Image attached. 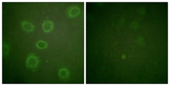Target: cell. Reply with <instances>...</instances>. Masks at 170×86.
<instances>
[{
  "mask_svg": "<svg viewBox=\"0 0 170 86\" xmlns=\"http://www.w3.org/2000/svg\"><path fill=\"white\" fill-rule=\"evenodd\" d=\"M59 78L60 79L66 80L69 77L70 73L68 70L66 68H62L59 71L58 73Z\"/></svg>",
  "mask_w": 170,
  "mask_h": 86,
  "instance_id": "5b68a950",
  "label": "cell"
},
{
  "mask_svg": "<svg viewBox=\"0 0 170 86\" xmlns=\"http://www.w3.org/2000/svg\"><path fill=\"white\" fill-rule=\"evenodd\" d=\"M36 46L39 49H44L46 48L47 47L48 44L45 41L40 40L36 43Z\"/></svg>",
  "mask_w": 170,
  "mask_h": 86,
  "instance_id": "8992f818",
  "label": "cell"
},
{
  "mask_svg": "<svg viewBox=\"0 0 170 86\" xmlns=\"http://www.w3.org/2000/svg\"><path fill=\"white\" fill-rule=\"evenodd\" d=\"M9 52V48L8 45L3 43L2 47V54L3 56H6Z\"/></svg>",
  "mask_w": 170,
  "mask_h": 86,
  "instance_id": "52a82bcc",
  "label": "cell"
},
{
  "mask_svg": "<svg viewBox=\"0 0 170 86\" xmlns=\"http://www.w3.org/2000/svg\"><path fill=\"white\" fill-rule=\"evenodd\" d=\"M42 29L47 33L50 32L54 28V24L50 20H45L42 24Z\"/></svg>",
  "mask_w": 170,
  "mask_h": 86,
  "instance_id": "3957f363",
  "label": "cell"
},
{
  "mask_svg": "<svg viewBox=\"0 0 170 86\" xmlns=\"http://www.w3.org/2000/svg\"><path fill=\"white\" fill-rule=\"evenodd\" d=\"M22 30L25 32L30 33L34 31L35 27L30 22L26 21H23L21 23Z\"/></svg>",
  "mask_w": 170,
  "mask_h": 86,
  "instance_id": "7a4b0ae2",
  "label": "cell"
},
{
  "mask_svg": "<svg viewBox=\"0 0 170 86\" xmlns=\"http://www.w3.org/2000/svg\"><path fill=\"white\" fill-rule=\"evenodd\" d=\"M80 12V9L77 6L70 7L67 10L68 16L70 18H75L78 16Z\"/></svg>",
  "mask_w": 170,
  "mask_h": 86,
  "instance_id": "277c9868",
  "label": "cell"
},
{
  "mask_svg": "<svg viewBox=\"0 0 170 86\" xmlns=\"http://www.w3.org/2000/svg\"><path fill=\"white\" fill-rule=\"evenodd\" d=\"M40 64V60L38 56L34 54L28 55L26 60V66L29 70L32 71H36L38 69Z\"/></svg>",
  "mask_w": 170,
  "mask_h": 86,
  "instance_id": "6da1fadb",
  "label": "cell"
}]
</instances>
